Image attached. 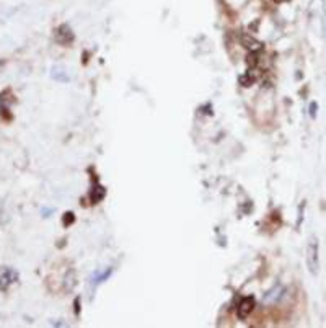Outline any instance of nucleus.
<instances>
[{"label":"nucleus","mask_w":326,"mask_h":328,"mask_svg":"<svg viewBox=\"0 0 326 328\" xmlns=\"http://www.w3.org/2000/svg\"><path fill=\"white\" fill-rule=\"evenodd\" d=\"M103 196H105V188L103 186H97V191H95V188H93V193H92V199H93V203H98V201H102L103 199Z\"/></svg>","instance_id":"423d86ee"},{"label":"nucleus","mask_w":326,"mask_h":328,"mask_svg":"<svg viewBox=\"0 0 326 328\" xmlns=\"http://www.w3.org/2000/svg\"><path fill=\"white\" fill-rule=\"evenodd\" d=\"M253 307H254L253 297H245V299H241V302H240V306H238V310H236V315H238V319L245 320V319L248 317V315L251 314Z\"/></svg>","instance_id":"7ed1b4c3"},{"label":"nucleus","mask_w":326,"mask_h":328,"mask_svg":"<svg viewBox=\"0 0 326 328\" xmlns=\"http://www.w3.org/2000/svg\"><path fill=\"white\" fill-rule=\"evenodd\" d=\"M56 39H57V43H61V44H69V43H72L74 41V33L67 25H62V26L57 28Z\"/></svg>","instance_id":"20e7f679"},{"label":"nucleus","mask_w":326,"mask_h":328,"mask_svg":"<svg viewBox=\"0 0 326 328\" xmlns=\"http://www.w3.org/2000/svg\"><path fill=\"white\" fill-rule=\"evenodd\" d=\"M272 2H276V3H284V2H289V0H272Z\"/></svg>","instance_id":"0eeeda50"},{"label":"nucleus","mask_w":326,"mask_h":328,"mask_svg":"<svg viewBox=\"0 0 326 328\" xmlns=\"http://www.w3.org/2000/svg\"><path fill=\"white\" fill-rule=\"evenodd\" d=\"M240 41H241V44L245 46L248 51H251V52H258V51L263 49V43L258 41L256 38H253L251 34L241 33L240 34Z\"/></svg>","instance_id":"f03ea898"},{"label":"nucleus","mask_w":326,"mask_h":328,"mask_svg":"<svg viewBox=\"0 0 326 328\" xmlns=\"http://www.w3.org/2000/svg\"><path fill=\"white\" fill-rule=\"evenodd\" d=\"M281 292H282V288H274V289L269 291L268 294L264 296L263 302H266V304H272V302H276L277 299L281 297Z\"/></svg>","instance_id":"39448f33"},{"label":"nucleus","mask_w":326,"mask_h":328,"mask_svg":"<svg viewBox=\"0 0 326 328\" xmlns=\"http://www.w3.org/2000/svg\"><path fill=\"white\" fill-rule=\"evenodd\" d=\"M307 266L310 269L312 274L318 273L320 268V260H318V240L315 237L310 238V242L307 245Z\"/></svg>","instance_id":"f257e3e1"}]
</instances>
